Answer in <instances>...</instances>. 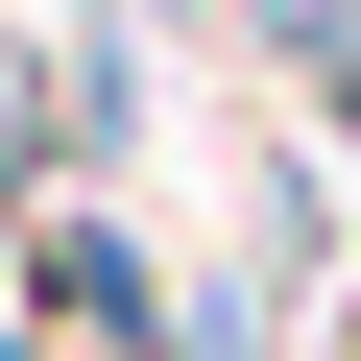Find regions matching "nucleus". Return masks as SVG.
Listing matches in <instances>:
<instances>
[{
  "mask_svg": "<svg viewBox=\"0 0 361 361\" xmlns=\"http://www.w3.org/2000/svg\"><path fill=\"white\" fill-rule=\"evenodd\" d=\"M49 313H73V337H145V265H121L97 217H73V241H49Z\"/></svg>",
  "mask_w": 361,
  "mask_h": 361,
  "instance_id": "f257e3e1",
  "label": "nucleus"
}]
</instances>
